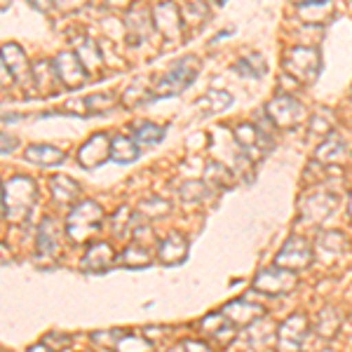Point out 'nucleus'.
<instances>
[{"instance_id":"f257e3e1","label":"nucleus","mask_w":352,"mask_h":352,"mask_svg":"<svg viewBox=\"0 0 352 352\" xmlns=\"http://www.w3.org/2000/svg\"><path fill=\"white\" fill-rule=\"evenodd\" d=\"M104 212L96 202H80L71 214H68V237L73 242H85L89 235H94L101 226Z\"/></svg>"},{"instance_id":"f03ea898","label":"nucleus","mask_w":352,"mask_h":352,"mask_svg":"<svg viewBox=\"0 0 352 352\" xmlns=\"http://www.w3.org/2000/svg\"><path fill=\"white\" fill-rule=\"evenodd\" d=\"M312 263H315V249H312V244L305 237H289L285 247L275 256L277 268H285L292 272L310 268Z\"/></svg>"},{"instance_id":"7ed1b4c3","label":"nucleus","mask_w":352,"mask_h":352,"mask_svg":"<svg viewBox=\"0 0 352 352\" xmlns=\"http://www.w3.org/2000/svg\"><path fill=\"white\" fill-rule=\"evenodd\" d=\"M298 287L296 272L285 270V268H263L258 270V275L254 277V289L265 296H287Z\"/></svg>"},{"instance_id":"20e7f679","label":"nucleus","mask_w":352,"mask_h":352,"mask_svg":"<svg viewBox=\"0 0 352 352\" xmlns=\"http://www.w3.org/2000/svg\"><path fill=\"white\" fill-rule=\"evenodd\" d=\"M308 331H310L308 315H303V312L289 315L280 324V329L275 331L277 350L280 352H300L303 350L305 338H308Z\"/></svg>"},{"instance_id":"39448f33","label":"nucleus","mask_w":352,"mask_h":352,"mask_svg":"<svg viewBox=\"0 0 352 352\" xmlns=\"http://www.w3.org/2000/svg\"><path fill=\"white\" fill-rule=\"evenodd\" d=\"M36 202V186L33 181L24 179V176H14L8 184V192H5V204H8V217L12 221L26 219L28 209Z\"/></svg>"},{"instance_id":"423d86ee","label":"nucleus","mask_w":352,"mask_h":352,"mask_svg":"<svg viewBox=\"0 0 352 352\" xmlns=\"http://www.w3.org/2000/svg\"><path fill=\"white\" fill-rule=\"evenodd\" d=\"M338 207V195L331 190H312L300 202V219L308 223H322L329 219V214Z\"/></svg>"},{"instance_id":"0eeeda50","label":"nucleus","mask_w":352,"mask_h":352,"mask_svg":"<svg viewBox=\"0 0 352 352\" xmlns=\"http://www.w3.org/2000/svg\"><path fill=\"white\" fill-rule=\"evenodd\" d=\"M285 66L294 78L303 82H312L320 73V54L312 47H294L287 52Z\"/></svg>"},{"instance_id":"6e6552de","label":"nucleus","mask_w":352,"mask_h":352,"mask_svg":"<svg viewBox=\"0 0 352 352\" xmlns=\"http://www.w3.org/2000/svg\"><path fill=\"white\" fill-rule=\"evenodd\" d=\"M221 312H223L237 329H247L265 315V308L261 303H252V300H247V298H237V300L226 303Z\"/></svg>"},{"instance_id":"1a4fd4ad","label":"nucleus","mask_w":352,"mask_h":352,"mask_svg":"<svg viewBox=\"0 0 352 352\" xmlns=\"http://www.w3.org/2000/svg\"><path fill=\"white\" fill-rule=\"evenodd\" d=\"M235 136H237V146H240L252 160H261L270 148L268 136L261 132L258 127H254V124H240V127L235 129Z\"/></svg>"},{"instance_id":"9d476101","label":"nucleus","mask_w":352,"mask_h":352,"mask_svg":"<svg viewBox=\"0 0 352 352\" xmlns=\"http://www.w3.org/2000/svg\"><path fill=\"white\" fill-rule=\"evenodd\" d=\"M268 116L277 127H294L303 118V106L292 96H275L268 106Z\"/></svg>"},{"instance_id":"9b49d317","label":"nucleus","mask_w":352,"mask_h":352,"mask_svg":"<svg viewBox=\"0 0 352 352\" xmlns=\"http://www.w3.org/2000/svg\"><path fill=\"white\" fill-rule=\"evenodd\" d=\"M195 73H197V66H195V59H192V56H188L186 61H179L174 71L162 80L160 89H157V94H176V92H181V89H186L192 82Z\"/></svg>"},{"instance_id":"f8f14e48","label":"nucleus","mask_w":352,"mask_h":352,"mask_svg":"<svg viewBox=\"0 0 352 352\" xmlns=\"http://www.w3.org/2000/svg\"><path fill=\"white\" fill-rule=\"evenodd\" d=\"M200 329H202V333H207L209 338L219 340L221 345H228L230 340L235 338V331H237V327L232 324L223 312H212V315H207L202 320Z\"/></svg>"},{"instance_id":"ddd939ff","label":"nucleus","mask_w":352,"mask_h":352,"mask_svg":"<svg viewBox=\"0 0 352 352\" xmlns=\"http://www.w3.org/2000/svg\"><path fill=\"white\" fill-rule=\"evenodd\" d=\"M188 256V242L181 232H172L160 242V261L164 265H179Z\"/></svg>"},{"instance_id":"4468645a","label":"nucleus","mask_w":352,"mask_h":352,"mask_svg":"<svg viewBox=\"0 0 352 352\" xmlns=\"http://www.w3.org/2000/svg\"><path fill=\"white\" fill-rule=\"evenodd\" d=\"M111 155V141L106 139L104 134H96L89 139V144L82 146L80 151V164L82 167H96V164H101L106 160V157Z\"/></svg>"},{"instance_id":"2eb2a0df","label":"nucleus","mask_w":352,"mask_h":352,"mask_svg":"<svg viewBox=\"0 0 352 352\" xmlns=\"http://www.w3.org/2000/svg\"><path fill=\"white\" fill-rule=\"evenodd\" d=\"M113 263V249L109 242H96L92 247L87 249V254H85L82 258V268L85 270H92V272H101L106 270L109 265Z\"/></svg>"},{"instance_id":"dca6fc26","label":"nucleus","mask_w":352,"mask_h":352,"mask_svg":"<svg viewBox=\"0 0 352 352\" xmlns=\"http://www.w3.org/2000/svg\"><path fill=\"white\" fill-rule=\"evenodd\" d=\"M348 247V237L343 235L340 230H331V232H324L317 242V252L324 261H331V258H338L340 254L345 252Z\"/></svg>"},{"instance_id":"f3484780","label":"nucleus","mask_w":352,"mask_h":352,"mask_svg":"<svg viewBox=\"0 0 352 352\" xmlns=\"http://www.w3.org/2000/svg\"><path fill=\"white\" fill-rule=\"evenodd\" d=\"M340 322H343V315H340L336 308L327 305V308H322L320 315H317L315 331L320 333L322 338H333L338 333V329H340Z\"/></svg>"},{"instance_id":"a211bd4d","label":"nucleus","mask_w":352,"mask_h":352,"mask_svg":"<svg viewBox=\"0 0 352 352\" xmlns=\"http://www.w3.org/2000/svg\"><path fill=\"white\" fill-rule=\"evenodd\" d=\"M348 157V146L338 136H329V141L317 151V160L322 162H343Z\"/></svg>"},{"instance_id":"6ab92c4d","label":"nucleus","mask_w":352,"mask_h":352,"mask_svg":"<svg viewBox=\"0 0 352 352\" xmlns=\"http://www.w3.org/2000/svg\"><path fill=\"white\" fill-rule=\"evenodd\" d=\"M118 261L122 265H127V268H146V265H151V254L141 244H132V247L124 249Z\"/></svg>"},{"instance_id":"aec40b11","label":"nucleus","mask_w":352,"mask_h":352,"mask_svg":"<svg viewBox=\"0 0 352 352\" xmlns=\"http://www.w3.org/2000/svg\"><path fill=\"white\" fill-rule=\"evenodd\" d=\"M136 155H139L136 146L129 139H124V136H116V139L111 141V157L116 162H120V164L132 162L136 160Z\"/></svg>"},{"instance_id":"412c9836","label":"nucleus","mask_w":352,"mask_h":352,"mask_svg":"<svg viewBox=\"0 0 352 352\" xmlns=\"http://www.w3.org/2000/svg\"><path fill=\"white\" fill-rule=\"evenodd\" d=\"M26 157L38 164H59L64 160V153L52 148V146H31L26 151Z\"/></svg>"},{"instance_id":"4be33fe9","label":"nucleus","mask_w":352,"mask_h":352,"mask_svg":"<svg viewBox=\"0 0 352 352\" xmlns=\"http://www.w3.org/2000/svg\"><path fill=\"white\" fill-rule=\"evenodd\" d=\"M50 188H52V195L59 202H73L78 197V184H73L66 176H54L50 181Z\"/></svg>"},{"instance_id":"5701e85b","label":"nucleus","mask_w":352,"mask_h":352,"mask_svg":"<svg viewBox=\"0 0 352 352\" xmlns=\"http://www.w3.org/2000/svg\"><path fill=\"white\" fill-rule=\"evenodd\" d=\"M118 352H153V345L148 338L141 336H122L116 345Z\"/></svg>"},{"instance_id":"b1692460","label":"nucleus","mask_w":352,"mask_h":352,"mask_svg":"<svg viewBox=\"0 0 352 352\" xmlns=\"http://www.w3.org/2000/svg\"><path fill=\"white\" fill-rule=\"evenodd\" d=\"M207 181H212L217 188H221V190H228V188H232V174L228 172L226 167H219V164H212V167L207 169Z\"/></svg>"},{"instance_id":"393cba45","label":"nucleus","mask_w":352,"mask_h":352,"mask_svg":"<svg viewBox=\"0 0 352 352\" xmlns=\"http://www.w3.org/2000/svg\"><path fill=\"white\" fill-rule=\"evenodd\" d=\"M235 71H240L242 76H252V78H258L265 73V66H263V59L258 54H252L249 59H240L235 66Z\"/></svg>"},{"instance_id":"a878e982","label":"nucleus","mask_w":352,"mask_h":352,"mask_svg":"<svg viewBox=\"0 0 352 352\" xmlns=\"http://www.w3.org/2000/svg\"><path fill=\"white\" fill-rule=\"evenodd\" d=\"M162 136H164V129L157 127V124H153V122H146L136 129V141H139V144H146V146L157 144Z\"/></svg>"},{"instance_id":"bb28decb","label":"nucleus","mask_w":352,"mask_h":352,"mask_svg":"<svg viewBox=\"0 0 352 352\" xmlns=\"http://www.w3.org/2000/svg\"><path fill=\"white\" fill-rule=\"evenodd\" d=\"M141 209H144L148 217H164V214L169 212V204L164 202V200H157V197H153V200L141 204Z\"/></svg>"},{"instance_id":"cd10ccee","label":"nucleus","mask_w":352,"mask_h":352,"mask_svg":"<svg viewBox=\"0 0 352 352\" xmlns=\"http://www.w3.org/2000/svg\"><path fill=\"white\" fill-rule=\"evenodd\" d=\"M181 348L184 352H214L207 343H200V340H186V343H181Z\"/></svg>"},{"instance_id":"c85d7f7f","label":"nucleus","mask_w":352,"mask_h":352,"mask_svg":"<svg viewBox=\"0 0 352 352\" xmlns=\"http://www.w3.org/2000/svg\"><path fill=\"white\" fill-rule=\"evenodd\" d=\"M14 146H16V141H14V139H10V136L0 134V153H10V151H14Z\"/></svg>"},{"instance_id":"c756f323","label":"nucleus","mask_w":352,"mask_h":352,"mask_svg":"<svg viewBox=\"0 0 352 352\" xmlns=\"http://www.w3.org/2000/svg\"><path fill=\"white\" fill-rule=\"evenodd\" d=\"M348 214H350V219H352V195H350V207H348Z\"/></svg>"},{"instance_id":"7c9ffc66","label":"nucleus","mask_w":352,"mask_h":352,"mask_svg":"<svg viewBox=\"0 0 352 352\" xmlns=\"http://www.w3.org/2000/svg\"><path fill=\"white\" fill-rule=\"evenodd\" d=\"M298 3H317V0H298Z\"/></svg>"},{"instance_id":"2f4dec72","label":"nucleus","mask_w":352,"mask_h":352,"mask_svg":"<svg viewBox=\"0 0 352 352\" xmlns=\"http://www.w3.org/2000/svg\"><path fill=\"white\" fill-rule=\"evenodd\" d=\"M174 352H184V348H181V345H179V348H176Z\"/></svg>"},{"instance_id":"473e14b6","label":"nucleus","mask_w":352,"mask_h":352,"mask_svg":"<svg viewBox=\"0 0 352 352\" xmlns=\"http://www.w3.org/2000/svg\"><path fill=\"white\" fill-rule=\"evenodd\" d=\"M322 352H336V350H322Z\"/></svg>"},{"instance_id":"72a5a7b5","label":"nucleus","mask_w":352,"mask_h":352,"mask_svg":"<svg viewBox=\"0 0 352 352\" xmlns=\"http://www.w3.org/2000/svg\"><path fill=\"white\" fill-rule=\"evenodd\" d=\"M0 204H3V197H0Z\"/></svg>"}]
</instances>
